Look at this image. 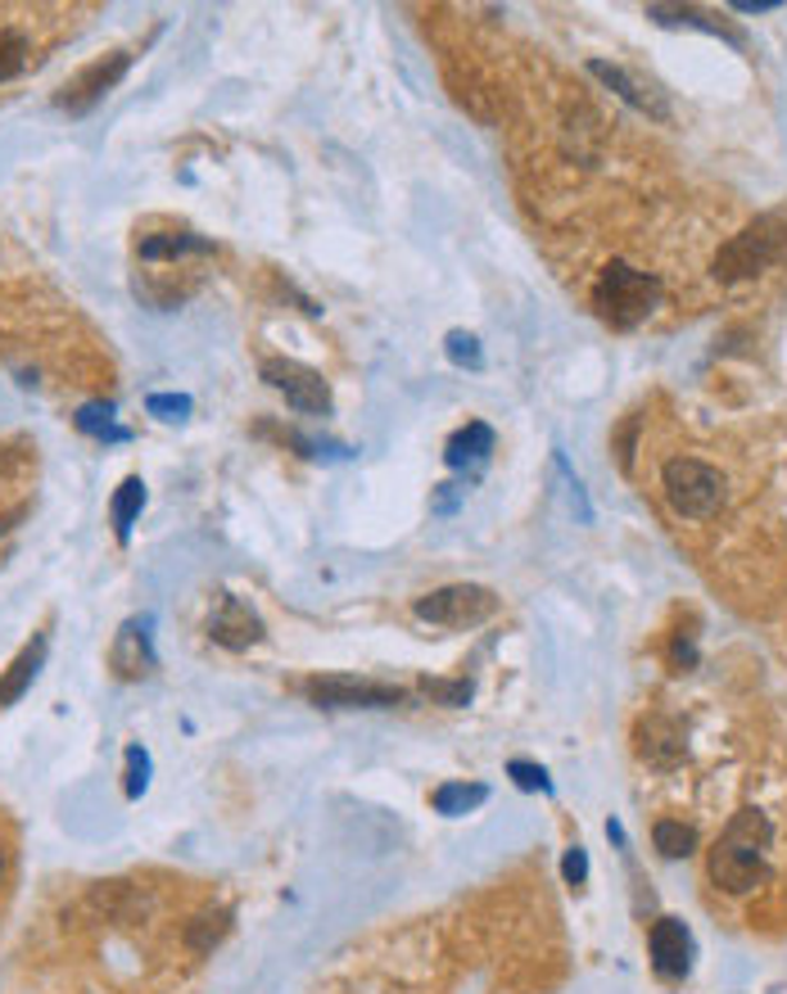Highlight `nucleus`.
I'll list each match as a JSON object with an SVG mask.
<instances>
[{"label":"nucleus","mask_w":787,"mask_h":994,"mask_svg":"<svg viewBox=\"0 0 787 994\" xmlns=\"http://www.w3.org/2000/svg\"><path fill=\"white\" fill-rule=\"evenodd\" d=\"M769 836H774L769 814H760V810H738V814L729 819L725 836H719L715 850H710V864H706V869H710V882H715V886H725L729 895H747V891H756V886L769 877V869H765Z\"/></svg>","instance_id":"1"},{"label":"nucleus","mask_w":787,"mask_h":994,"mask_svg":"<svg viewBox=\"0 0 787 994\" xmlns=\"http://www.w3.org/2000/svg\"><path fill=\"white\" fill-rule=\"evenodd\" d=\"M661 303V281L651 272H634L629 262H611L602 272V281L594 285V308L602 321H611L616 330H629L638 321H647Z\"/></svg>","instance_id":"2"},{"label":"nucleus","mask_w":787,"mask_h":994,"mask_svg":"<svg viewBox=\"0 0 787 994\" xmlns=\"http://www.w3.org/2000/svg\"><path fill=\"white\" fill-rule=\"evenodd\" d=\"M783 244H787V218L783 213H765V218H756L743 235H734L725 249L715 253V277L719 281L756 277L783 253Z\"/></svg>","instance_id":"3"},{"label":"nucleus","mask_w":787,"mask_h":994,"mask_svg":"<svg viewBox=\"0 0 787 994\" xmlns=\"http://www.w3.org/2000/svg\"><path fill=\"white\" fill-rule=\"evenodd\" d=\"M661 489H666L670 506L679 515H688V520H706V515L719 511V502H725V475H719L710 461H697V456L666 461Z\"/></svg>","instance_id":"4"},{"label":"nucleus","mask_w":787,"mask_h":994,"mask_svg":"<svg viewBox=\"0 0 787 994\" xmlns=\"http://www.w3.org/2000/svg\"><path fill=\"white\" fill-rule=\"evenodd\" d=\"M498 611V596L480 583H448L435 588L417 602V620L439 624V629H471L480 620H489Z\"/></svg>","instance_id":"5"},{"label":"nucleus","mask_w":787,"mask_h":994,"mask_svg":"<svg viewBox=\"0 0 787 994\" xmlns=\"http://www.w3.org/2000/svg\"><path fill=\"white\" fill-rule=\"evenodd\" d=\"M303 692H308L312 705H326V710H389V705H399V701H404V687L371 683V679H353V674H321V679H308Z\"/></svg>","instance_id":"6"},{"label":"nucleus","mask_w":787,"mask_h":994,"mask_svg":"<svg viewBox=\"0 0 787 994\" xmlns=\"http://www.w3.org/2000/svg\"><path fill=\"white\" fill-rule=\"evenodd\" d=\"M262 380H268L277 393H286V403L303 416H326L331 412V384L321 380V371L290 362V358H268L262 362Z\"/></svg>","instance_id":"7"},{"label":"nucleus","mask_w":787,"mask_h":994,"mask_svg":"<svg viewBox=\"0 0 787 994\" xmlns=\"http://www.w3.org/2000/svg\"><path fill=\"white\" fill-rule=\"evenodd\" d=\"M37 10H0V82H14L41 63L46 41L37 37Z\"/></svg>","instance_id":"8"},{"label":"nucleus","mask_w":787,"mask_h":994,"mask_svg":"<svg viewBox=\"0 0 787 994\" xmlns=\"http://www.w3.org/2000/svg\"><path fill=\"white\" fill-rule=\"evenodd\" d=\"M131 69V50H113V54H104V59H96V63H87V69L63 87V96H59V104L69 109V113H87L104 91H113L118 87V78Z\"/></svg>","instance_id":"9"},{"label":"nucleus","mask_w":787,"mask_h":994,"mask_svg":"<svg viewBox=\"0 0 787 994\" xmlns=\"http://www.w3.org/2000/svg\"><path fill=\"white\" fill-rule=\"evenodd\" d=\"M647 945H651L656 976H666V981L688 976V967H693V936H688V926L679 917H661V922H656L651 936H647Z\"/></svg>","instance_id":"10"},{"label":"nucleus","mask_w":787,"mask_h":994,"mask_svg":"<svg viewBox=\"0 0 787 994\" xmlns=\"http://www.w3.org/2000/svg\"><path fill=\"white\" fill-rule=\"evenodd\" d=\"M209 637L227 651H249L262 637V620L240 602V596H222L218 611L209 615Z\"/></svg>","instance_id":"11"},{"label":"nucleus","mask_w":787,"mask_h":994,"mask_svg":"<svg viewBox=\"0 0 787 994\" xmlns=\"http://www.w3.org/2000/svg\"><path fill=\"white\" fill-rule=\"evenodd\" d=\"M634 742H638V755H642L651 769H675V764L684 760V733H679V723L666 719V714H647V719L638 723Z\"/></svg>","instance_id":"12"},{"label":"nucleus","mask_w":787,"mask_h":994,"mask_svg":"<svg viewBox=\"0 0 787 994\" xmlns=\"http://www.w3.org/2000/svg\"><path fill=\"white\" fill-rule=\"evenodd\" d=\"M150 624L146 620H131L118 629L113 637V651H109V665L118 679H146L155 670V655H150Z\"/></svg>","instance_id":"13"},{"label":"nucleus","mask_w":787,"mask_h":994,"mask_svg":"<svg viewBox=\"0 0 787 994\" xmlns=\"http://www.w3.org/2000/svg\"><path fill=\"white\" fill-rule=\"evenodd\" d=\"M46 646H50V637L37 633V637L10 660V670L0 674V710H10L14 701H23V692L37 683V674H41V665H46Z\"/></svg>","instance_id":"14"},{"label":"nucleus","mask_w":787,"mask_h":994,"mask_svg":"<svg viewBox=\"0 0 787 994\" xmlns=\"http://www.w3.org/2000/svg\"><path fill=\"white\" fill-rule=\"evenodd\" d=\"M588 73H594L598 82H607V87H611V91H616V96H620L625 104H634L638 113H651V118H661V122L670 118V104H666V100H656L651 91H642V87H638V82H634V78H629L625 69H616V63H607V59H594V63H588Z\"/></svg>","instance_id":"15"},{"label":"nucleus","mask_w":787,"mask_h":994,"mask_svg":"<svg viewBox=\"0 0 787 994\" xmlns=\"http://www.w3.org/2000/svg\"><path fill=\"white\" fill-rule=\"evenodd\" d=\"M494 452V430L485 421H467L462 430H457L444 448V461L452 471H467V466H485V456Z\"/></svg>","instance_id":"16"},{"label":"nucleus","mask_w":787,"mask_h":994,"mask_svg":"<svg viewBox=\"0 0 787 994\" xmlns=\"http://www.w3.org/2000/svg\"><path fill=\"white\" fill-rule=\"evenodd\" d=\"M213 244L190 235V231H163V235H137V258L141 262H177L186 253H209Z\"/></svg>","instance_id":"17"},{"label":"nucleus","mask_w":787,"mask_h":994,"mask_svg":"<svg viewBox=\"0 0 787 994\" xmlns=\"http://www.w3.org/2000/svg\"><path fill=\"white\" fill-rule=\"evenodd\" d=\"M231 932V913L227 908H218V913H200V917H190L186 922V932H181V941H186V950L190 954H213L218 945H222V936Z\"/></svg>","instance_id":"18"},{"label":"nucleus","mask_w":787,"mask_h":994,"mask_svg":"<svg viewBox=\"0 0 787 994\" xmlns=\"http://www.w3.org/2000/svg\"><path fill=\"white\" fill-rule=\"evenodd\" d=\"M485 801H489V786H485V782H444V786L435 791V810H439L444 819H462V814L480 810Z\"/></svg>","instance_id":"19"},{"label":"nucleus","mask_w":787,"mask_h":994,"mask_svg":"<svg viewBox=\"0 0 787 994\" xmlns=\"http://www.w3.org/2000/svg\"><path fill=\"white\" fill-rule=\"evenodd\" d=\"M647 14L656 19V23H688V28H706V32H715V37H729V41H743V32H734V28H725L719 19H706L701 10H693V6H647Z\"/></svg>","instance_id":"20"},{"label":"nucleus","mask_w":787,"mask_h":994,"mask_svg":"<svg viewBox=\"0 0 787 994\" xmlns=\"http://www.w3.org/2000/svg\"><path fill=\"white\" fill-rule=\"evenodd\" d=\"M651 841H656V850H661L666 859H684V854L697 850V832L688 823H679V819H661L651 827Z\"/></svg>","instance_id":"21"},{"label":"nucleus","mask_w":787,"mask_h":994,"mask_svg":"<svg viewBox=\"0 0 787 994\" xmlns=\"http://www.w3.org/2000/svg\"><path fill=\"white\" fill-rule=\"evenodd\" d=\"M141 506H146V484L131 475V480H122V489L113 498V529H118V539L131 534V520L141 515Z\"/></svg>","instance_id":"22"},{"label":"nucleus","mask_w":787,"mask_h":994,"mask_svg":"<svg viewBox=\"0 0 787 994\" xmlns=\"http://www.w3.org/2000/svg\"><path fill=\"white\" fill-rule=\"evenodd\" d=\"M421 692H426L430 701L457 710V705H467V701H471V679H421Z\"/></svg>","instance_id":"23"},{"label":"nucleus","mask_w":787,"mask_h":994,"mask_svg":"<svg viewBox=\"0 0 787 994\" xmlns=\"http://www.w3.org/2000/svg\"><path fill=\"white\" fill-rule=\"evenodd\" d=\"M444 353H448V362H457V367H480L485 362V353H480V340L471 335V330H448V340H444Z\"/></svg>","instance_id":"24"},{"label":"nucleus","mask_w":787,"mask_h":994,"mask_svg":"<svg viewBox=\"0 0 787 994\" xmlns=\"http://www.w3.org/2000/svg\"><path fill=\"white\" fill-rule=\"evenodd\" d=\"M78 430H82V434H100V439H122V430H113V412H109V403H91V408H82Z\"/></svg>","instance_id":"25"},{"label":"nucleus","mask_w":787,"mask_h":994,"mask_svg":"<svg viewBox=\"0 0 787 994\" xmlns=\"http://www.w3.org/2000/svg\"><path fill=\"white\" fill-rule=\"evenodd\" d=\"M507 773H511V782H516L520 791H552V777H548V769H544V764L511 760V764H507Z\"/></svg>","instance_id":"26"},{"label":"nucleus","mask_w":787,"mask_h":994,"mask_svg":"<svg viewBox=\"0 0 787 994\" xmlns=\"http://www.w3.org/2000/svg\"><path fill=\"white\" fill-rule=\"evenodd\" d=\"M150 782V755L141 746H127V795H141Z\"/></svg>","instance_id":"27"},{"label":"nucleus","mask_w":787,"mask_h":994,"mask_svg":"<svg viewBox=\"0 0 787 994\" xmlns=\"http://www.w3.org/2000/svg\"><path fill=\"white\" fill-rule=\"evenodd\" d=\"M561 877H566V886H584V882H588V850H584V845H570V850H566V859H561Z\"/></svg>","instance_id":"28"},{"label":"nucleus","mask_w":787,"mask_h":994,"mask_svg":"<svg viewBox=\"0 0 787 994\" xmlns=\"http://www.w3.org/2000/svg\"><path fill=\"white\" fill-rule=\"evenodd\" d=\"M150 412L163 416V421H181V416L190 412V398H186V393H155V398H150Z\"/></svg>","instance_id":"29"},{"label":"nucleus","mask_w":787,"mask_h":994,"mask_svg":"<svg viewBox=\"0 0 787 994\" xmlns=\"http://www.w3.org/2000/svg\"><path fill=\"white\" fill-rule=\"evenodd\" d=\"M462 493H467V489H457V484H439V489H435L430 511H435V515H452V511H457V502H462Z\"/></svg>","instance_id":"30"},{"label":"nucleus","mask_w":787,"mask_h":994,"mask_svg":"<svg viewBox=\"0 0 787 994\" xmlns=\"http://www.w3.org/2000/svg\"><path fill=\"white\" fill-rule=\"evenodd\" d=\"M670 660H675V670H693V665H697V646H693V642H684V637H675Z\"/></svg>","instance_id":"31"},{"label":"nucleus","mask_w":787,"mask_h":994,"mask_svg":"<svg viewBox=\"0 0 787 994\" xmlns=\"http://www.w3.org/2000/svg\"><path fill=\"white\" fill-rule=\"evenodd\" d=\"M783 0H734V10L738 14H769V10H778Z\"/></svg>","instance_id":"32"},{"label":"nucleus","mask_w":787,"mask_h":994,"mask_svg":"<svg viewBox=\"0 0 787 994\" xmlns=\"http://www.w3.org/2000/svg\"><path fill=\"white\" fill-rule=\"evenodd\" d=\"M10 873H14V845H10L6 836H0V886L10 882Z\"/></svg>","instance_id":"33"},{"label":"nucleus","mask_w":787,"mask_h":994,"mask_svg":"<svg viewBox=\"0 0 787 994\" xmlns=\"http://www.w3.org/2000/svg\"><path fill=\"white\" fill-rule=\"evenodd\" d=\"M607 836H611L616 845H625V832H620V823H607Z\"/></svg>","instance_id":"34"}]
</instances>
